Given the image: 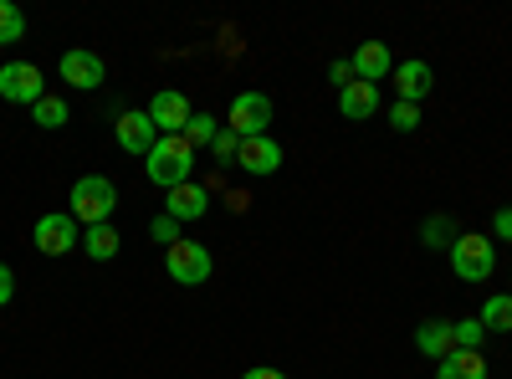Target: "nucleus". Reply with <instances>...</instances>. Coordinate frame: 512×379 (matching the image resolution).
Here are the masks:
<instances>
[{"instance_id":"nucleus-8","label":"nucleus","mask_w":512,"mask_h":379,"mask_svg":"<svg viewBox=\"0 0 512 379\" xmlns=\"http://www.w3.org/2000/svg\"><path fill=\"white\" fill-rule=\"evenodd\" d=\"M144 113L154 118V129H159V139H164V134H185V129H190V118H195L190 98H185V93H175V88H164V93H154Z\"/></svg>"},{"instance_id":"nucleus-11","label":"nucleus","mask_w":512,"mask_h":379,"mask_svg":"<svg viewBox=\"0 0 512 379\" xmlns=\"http://www.w3.org/2000/svg\"><path fill=\"white\" fill-rule=\"evenodd\" d=\"M236 164H241L246 175L267 180V175H277V170H282V144H277V139H267V134L241 139V149H236Z\"/></svg>"},{"instance_id":"nucleus-22","label":"nucleus","mask_w":512,"mask_h":379,"mask_svg":"<svg viewBox=\"0 0 512 379\" xmlns=\"http://www.w3.org/2000/svg\"><path fill=\"white\" fill-rule=\"evenodd\" d=\"M482 339H487V328H482L477 318L451 323V344H456V349H482Z\"/></svg>"},{"instance_id":"nucleus-16","label":"nucleus","mask_w":512,"mask_h":379,"mask_svg":"<svg viewBox=\"0 0 512 379\" xmlns=\"http://www.w3.org/2000/svg\"><path fill=\"white\" fill-rule=\"evenodd\" d=\"M436 379H487L482 349H451V354L436 364Z\"/></svg>"},{"instance_id":"nucleus-1","label":"nucleus","mask_w":512,"mask_h":379,"mask_svg":"<svg viewBox=\"0 0 512 379\" xmlns=\"http://www.w3.org/2000/svg\"><path fill=\"white\" fill-rule=\"evenodd\" d=\"M67 205H72V221H77L82 231H88V226H108L113 210H118V185H113L108 175H82V180L72 185Z\"/></svg>"},{"instance_id":"nucleus-13","label":"nucleus","mask_w":512,"mask_h":379,"mask_svg":"<svg viewBox=\"0 0 512 379\" xmlns=\"http://www.w3.org/2000/svg\"><path fill=\"white\" fill-rule=\"evenodd\" d=\"M349 62H354V77H359V82H374V88L395 72V57H390V47H384V41H359Z\"/></svg>"},{"instance_id":"nucleus-26","label":"nucleus","mask_w":512,"mask_h":379,"mask_svg":"<svg viewBox=\"0 0 512 379\" xmlns=\"http://www.w3.org/2000/svg\"><path fill=\"white\" fill-rule=\"evenodd\" d=\"M236 149H241V139H236L231 129H221V134H216V144H210V154H216L221 164H236Z\"/></svg>"},{"instance_id":"nucleus-28","label":"nucleus","mask_w":512,"mask_h":379,"mask_svg":"<svg viewBox=\"0 0 512 379\" xmlns=\"http://www.w3.org/2000/svg\"><path fill=\"white\" fill-rule=\"evenodd\" d=\"M11 292H16V272H11L6 262H0V308L11 303Z\"/></svg>"},{"instance_id":"nucleus-24","label":"nucleus","mask_w":512,"mask_h":379,"mask_svg":"<svg viewBox=\"0 0 512 379\" xmlns=\"http://www.w3.org/2000/svg\"><path fill=\"white\" fill-rule=\"evenodd\" d=\"M390 129L395 134H410V129H420V103H390Z\"/></svg>"},{"instance_id":"nucleus-15","label":"nucleus","mask_w":512,"mask_h":379,"mask_svg":"<svg viewBox=\"0 0 512 379\" xmlns=\"http://www.w3.org/2000/svg\"><path fill=\"white\" fill-rule=\"evenodd\" d=\"M338 113H344L349 123H364L379 113V88L374 82H349L344 93H338Z\"/></svg>"},{"instance_id":"nucleus-29","label":"nucleus","mask_w":512,"mask_h":379,"mask_svg":"<svg viewBox=\"0 0 512 379\" xmlns=\"http://www.w3.org/2000/svg\"><path fill=\"white\" fill-rule=\"evenodd\" d=\"M492 231H497L502 241H512V205H502V210H497V221H492Z\"/></svg>"},{"instance_id":"nucleus-5","label":"nucleus","mask_w":512,"mask_h":379,"mask_svg":"<svg viewBox=\"0 0 512 379\" xmlns=\"http://www.w3.org/2000/svg\"><path fill=\"white\" fill-rule=\"evenodd\" d=\"M31 241H36L41 257H67V251L82 246V226L72 221V210H57V216H41V221H36Z\"/></svg>"},{"instance_id":"nucleus-30","label":"nucleus","mask_w":512,"mask_h":379,"mask_svg":"<svg viewBox=\"0 0 512 379\" xmlns=\"http://www.w3.org/2000/svg\"><path fill=\"white\" fill-rule=\"evenodd\" d=\"M425 241H436V246L446 241V221H441V216H436L431 226H425ZM446 251H451V241H446Z\"/></svg>"},{"instance_id":"nucleus-20","label":"nucleus","mask_w":512,"mask_h":379,"mask_svg":"<svg viewBox=\"0 0 512 379\" xmlns=\"http://www.w3.org/2000/svg\"><path fill=\"white\" fill-rule=\"evenodd\" d=\"M216 134H221V129H216V118H210V113H195V118H190V129H185V139H190L195 154L216 144Z\"/></svg>"},{"instance_id":"nucleus-12","label":"nucleus","mask_w":512,"mask_h":379,"mask_svg":"<svg viewBox=\"0 0 512 379\" xmlns=\"http://www.w3.org/2000/svg\"><path fill=\"white\" fill-rule=\"evenodd\" d=\"M205 210H210V185L185 180V185H175V190H164V216H175L180 226H185V221H200Z\"/></svg>"},{"instance_id":"nucleus-25","label":"nucleus","mask_w":512,"mask_h":379,"mask_svg":"<svg viewBox=\"0 0 512 379\" xmlns=\"http://www.w3.org/2000/svg\"><path fill=\"white\" fill-rule=\"evenodd\" d=\"M149 236H154L159 246H175V241H180V221H175V216H154Z\"/></svg>"},{"instance_id":"nucleus-14","label":"nucleus","mask_w":512,"mask_h":379,"mask_svg":"<svg viewBox=\"0 0 512 379\" xmlns=\"http://www.w3.org/2000/svg\"><path fill=\"white\" fill-rule=\"evenodd\" d=\"M390 82H395V93H400V103H420L425 93L436 88V77H431V67H425V62H395Z\"/></svg>"},{"instance_id":"nucleus-18","label":"nucleus","mask_w":512,"mask_h":379,"mask_svg":"<svg viewBox=\"0 0 512 379\" xmlns=\"http://www.w3.org/2000/svg\"><path fill=\"white\" fill-rule=\"evenodd\" d=\"M118 246H123V236L113 231V221L82 231V251H88V262H113V257H118Z\"/></svg>"},{"instance_id":"nucleus-27","label":"nucleus","mask_w":512,"mask_h":379,"mask_svg":"<svg viewBox=\"0 0 512 379\" xmlns=\"http://www.w3.org/2000/svg\"><path fill=\"white\" fill-rule=\"evenodd\" d=\"M328 82H333L338 93H344L349 82H359V77H354V62H349V57H344V62H333V67H328Z\"/></svg>"},{"instance_id":"nucleus-7","label":"nucleus","mask_w":512,"mask_h":379,"mask_svg":"<svg viewBox=\"0 0 512 379\" xmlns=\"http://www.w3.org/2000/svg\"><path fill=\"white\" fill-rule=\"evenodd\" d=\"M267 123H272V98H267V93H236V98H231L226 129H231L236 139H256V134H267Z\"/></svg>"},{"instance_id":"nucleus-10","label":"nucleus","mask_w":512,"mask_h":379,"mask_svg":"<svg viewBox=\"0 0 512 379\" xmlns=\"http://www.w3.org/2000/svg\"><path fill=\"white\" fill-rule=\"evenodd\" d=\"M113 134H118V149H123V154H144V159H149V149L159 144V129H154V118H149L144 108H134V113H118Z\"/></svg>"},{"instance_id":"nucleus-9","label":"nucleus","mask_w":512,"mask_h":379,"mask_svg":"<svg viewBox=\"0 0 512 379\" xmlns=\"http://www.w3.org/2000/svg\"><path fill=\"white\" fill-rule=\"evenodd\" d=\"M57 72H62V82H72V88H82V93L103 88V77H108L103 57H98V52H88V47H67V52H62V62H57Z\"/></svg>"},{"instance_id":"nucleus-2","label":"nucleus","mask_w":512,"mask_h":379,"mask_svg":"<svg viewBox=\"0 0 512 379\" xmlns=\"http://www.w3.org/2000/svg\"><path fill=\"white\" fill-rule=\"evenodd\" d=\"M149 180L159 185V190H175V185H185L190 175H195V149H190V139L185 134H164L154 149H149Z\"/></svg>"},{"instance_id":"nucleus-19","label":"nucleus","mask_w":512,"mask_h":379,"mask_svg":"<svg viewBox=\"0 0 512 379\" xmlns=\"http://www.w3.org/2000/svg\"><path fill=\"white\" fill-rule=\"evenodd\" d=\"M477 323H482L487 333H512V292H497V298H487Z\"/></svg>"},{"instance_id":"nucleus-21","label":"nucleus","mask_w":512,"mask_h":379,"mask_svg":"<svg viewBox=\"0 0 512 379\" xmlns=\"http://www.w3.org/2000/svg\"><path fill=\"white\" fill-rule=\"evenodd\" d=\"M26 36V16L11 6V0H0V47H11V41Z\"/></svg>"},{"instance_id":"nucleus-4","label":"nucleus","mask_w":512,"mask_h":379,"mask_svg":"<svg viewBox=\"0 0 512 379\" xmlns=\"http://www.w3.org/2000/svg\"><path fill=\"white\" fill-rule=\"evenodd\" d=\"M164 272L175 277L180 287H200L210 282V272H216V257H210V246L205 241H175V246H164Z\"/></svg>"},{"instance_id":"nucleus-3","label":"nucleus","mask_w":512,"mask_h":379,"mask_svg":"<svg viewBox=\"0 0 512 379\" xmlns=\"http://www.w3.org/2000/svg\"><path fill=\"white\" fill-rule=\"evenodd\" d=\"M451 272H456L461 282H487V277L497 272V246H492V236H477V231L456 236V241H451Z\"/></svg>"},{"instance_id":"nucleus-6","label":"nucleus","mask_w":512,"mask_h":379,"mask_svg":"<svg viewBox=\"0 0 512 379\" xmlns=\"http://www.w3.org/2000/svg\"><path fill=\"white\" fill-rule=\"evenodd\" d=\"M0 98L36 108L41 98H47V77H41L36 62H6V67H0Z\"/></svg>"},{"instance_id":"nucleus-31","label":"nucleus","mask_w":512,"mask_h":379,"mask_svg":"<svg viewBox=\"0 0 512 379\" xmlns=\"http://www.w3.org/2000/svg\"><path fill=\"white\" fill-rule=\"evenodd\" d=\"M241 379H287V374H282V369H246Z\"/></svg>"},{"instance_id":"nucleus-23","label":"nucleus","mask_w":512,"mask_h":379,"mask_svg":"<svg viewBox=\"0 0 512 379\" xmlns=\"http://www.w3.org/2000/svg\"><path fill=\"white\" fill-rule=\"evenodd\" d=\"M31 113H36V123H41V129H62V123H67V103H62V98H52V93L41 98Z\"/></svg>"},{"instance_id":"nucleus-17","label":"nucleus","mask_w":512,"mask_h":379,"mask_svg":"<svg viewBox=\"0 0 512 379\" xmlns=\"http://www.w3.org/2000/svg\"><path fill=\"white\" fill-rule=\"evenodd\" d=\"M415 349H420L425 359H436V364H441V359L456 349V344H451V323H441V318L420 323V328H415Z\"/></svg>"}]
</instances>
